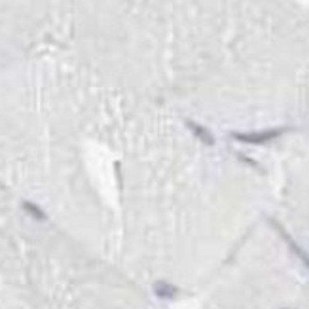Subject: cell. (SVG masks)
I'll list each match as a JSON object with an SVG mask.
<instances>
[{"instance_id":"6da1fadb","label":"cell","mask_w":309,"mask_h":309,"mask_svg":"<svg viewBox=\"0 0 309 309\" xmlns=\"http://www.w3.org/2000/svg\"><path fill=\"white\" fill-rule=\"evenodd\" d=\"M154 292L157 298H163V300H173V298L178 294V290H176L173 285L165 283V281H157L154 285Z\"/></svg>"},{"instance_id":"7a4b0ae2","label":"cell","mask_w":309,"mask_h":309,"mask_svg":"<svg viewBox=\"0 0 309 309\" xmlns=\"http://www.w3.org/2000/svg\"><path fill=\"white\" fill-rule=\"evenodd\" d=\"M23 209H25L33 218H36V220H46V218H48V214H46L38 205L31 203V201H23Z\"/></svg>"},{"instance_id":"3957f363","label":"cell","mask_w":309,"mask_h":309,"mask_svg":"<svg viewBox=\"0 0 309 309\" xmlns=\"http://www.w3.org/2000/svg\"><path fill=\"white\" fill-rule=\"evenodd\" d=\"M190 127L193 129V133H195V135H199V137L203 138L205 142H209V144H212V137H211V135L207 133L205 129H201V127H199V125H195V123H190Z\"/></svg>"}]
</instances>
